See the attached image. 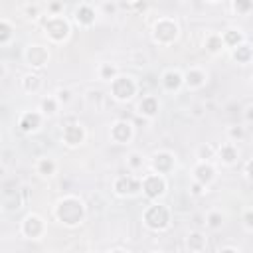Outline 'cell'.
<instances>
[{"instance_id":"484cf974","label":"cell","mask_w":253,"mask_h":253,"mask_svg":"<svg viewBox=\"0 0 253 253\" xmlns=\"http://www.w3.org/2000/svg\"><path fill=\"white\" fill-rule=\"evenodd\" d=\"M12 36H14V26H12L6 18H2V20H0V43L6 45V43L12 40Z\"/></svg>"},{"instance_id":"83f0119b","label":"cell","mask_w":253,"mask_h":253,"mask_svg":"<svg viewBox=\"0 0 253 253\" xmlns=\"http://www.w3.org/2000/svg\"><path fill=\"white\" fill-rule=\"evenodd\" d=\"M213 156H215V148L211 144H204L198 148V160L200 162H210Z\"/></svg>"},{"instance_id":"7c38bea8","label":"cell","mask_w":253,"mask_h":253,"mask_svg":"<svg viewBox=\"0 0 253 253\" xmlns=\"http://www.w3.org/2000/svg\"><path fill=\"white\" fill-rule=\"evenodd\" d=\"M63 140H65V144H69V146L81 144V142L85 140V130H83V126L77 125V123L67 125V126L63 128Z\"/></svg>"},{"instance_id":"6da1fadb","label":"cell","mask_w":253,"mask_h":253,"mask_svg":"<svg viewBox=\"0 0 253 253\" xmlns=\"http://www.w3.org/2000/svg\"><path fill=\"white\" fill-rule=\"evenodd\" d=\"M83 213H85V210H83L81 200H77L73 196L59 200L57 206H55V217L61 223H65V225H77V223H81Z\"/></svg>"},{"instance_id":"4316f807","label":"cell","mask_w":253,"mask_h":253,"mask_svg":"<svg viewBox=\"0 0 253 253\" xmlns=\"http://www.w3.org/2000/svg\"><path fill=\"white\" fill-rule=\"evenodd\" d=\"M40 85H42V81H40L38 75H26V77L22 79V87H24V91H28V93H36V91L40 89Z\"/></svg>"},{"instance_id":"603a6c76","label":"cell","mask_w":253,"mask_h":253,"mask_svg":"<svg viewBox=\"0 0 253 253\" xmlns=\"http://www.w3.org/2000/svg\"><path fill=\"white\" fill-rule=\"evenodd\" d=\"M188 247H190V251H194V253L204 251V249H206V237H204V233L192 231V233L188 235Z\"/></svg>"},{"instance_id":"60d3db41","label":"cell","mask_w":253,"mask_h":253,"mask_svg":"<svg viewBox=\"0 0 253 253\" xmlns=\"http://www.w3.org/2000/svg\"><path fill=\"white\" fill-rule=\"evenodd\" d=\"M219 253H237V251H235V249H231V247H225V249H221Z\"/></svg>"},{"instance_id":"e0dca14e","label":"cell","mask_w":253,"mask_h":253,"mask_svg":"<svg viewBox=\"0 0 253 253\" xmlns=\"http://www.w3.org/2000/svg\"><path fill=\"white\" fill-rule=\"evenodd\" d=\"M184 83H186L190 89H198V87H202V85L206 83V73H204L202 69H198V67H192V69L186 71Z\"/></svg>"},{"instance_id":"d6986e66","label":"cell","mask_w":253,"mask_h":253,"mask_svg":"<svg viewBox=\"0 0 253 253\" xmlns=\"http://www.w3.org/2000/svg\"><path fill=\"white\" fill-rule=\"evenodd\" d=\"M217 154H219V158H221L225 164H233V162L239 158V150H237V146H235L233 142L221 144L219 150H217Z\"/></svg>"},{"instance_id":"1f68e13d","label":"cell","mask_w":253,"mask_h":253,"mask_svg":"<svg viewBox=\"0 0 253 253\" xmlns=\"http://www.w3.org/2000/svg\"><path fill=\"white\" fill-rule=\"evenodd\" d=\"M241 221H243V225H245V229H253V208H249V210H245V213H243V217H241Z\"/></svg>"},{"instance_id":"f35d334b","label":"cell","mask_w":253,"mask_h":253,"mask_svg":"<svg viewBox=\"0 0 253 253\" xmlns=\"http://www.w3.org/2000/svg\"><path fill=\"white\" fill-rule=\"evenodd\" d=\"M63 8V4H59V2H51V4H47V10L49 12H57V10H61Z\"/></svg>"},{"instance_id":"ffe728a7","label":"cell","mask_w":253,"mask_h":253,"mask_svg":"<svg viewBox=\"0 0 253 253\" xmlns=\"http://www.w3.org/2000/svg\"><path fill=\"white\" fill-rule=\"evenodd\" d=\"M221 40H223L225 47L235 49L237 45H241V43H243V34H241L239 30H235V28H229V30H225V32L221 34Z\"/></svg>"},{"instance_id":"5bb4252c","label":"cell","mask_w":253,"mask_h":253,"mask_svg":"<svg viewBox=\"0 0 253 253\" xmlns=\"http://www.w3.org/2000/svg\"><path fill=\"white\" fill-rule=\"evenodd\" d=\"M20 128L24 132H34L42 126V113H36V111H28L20 117Z\"/></svg>"},{"instance_id":"5b68a950","label":"cell","mask_w":253,"mask_h":253,"mask_svg":"<svg viewBox=\"0 0 253 253\" xmlns=\"http://www.w3.org/2000/svg\"><path fill=\"white\" fill-rule=\"evenodd\" d=\"M178 38V24L174 20L162 18L154 24V40L158 43H170Z\"/></svg>"},{"instance_id":"ac0fdd59","label":"cell","mask_w":253,"mask_h":253,"mask_svg":"<svg viewBox=\"0 0 253 253\" xmlns=\"http://www.w3.org/2000/svg\"><path fill=\"white\" fill-rule=\"evenodd\" d=\"M138 113L144 115V117H154L158 113V99L154 95H146L140 103H138Z\"/></svg>"},{"instance_id":"836d02e7","label":"cell","mask_w":253,"mask_h":253,"mask_svg":"<svg viewBox=\"0 0 253 253\" xmlns=\"http://www.w3.org/2000/svg\"><path fill=\"white\" fill-rule=\"evenodd\" d=\"M55 99H57L59 103H67V101L71 99V93H69L67 89H59V91H57V95H55Z\"/></svg>"},{"instance_id":"e575fe53","label":"cell","mask_w":253,"mask_h":253,"mask_svg":"<svg viewBox=\"0 0 253 253\" xmlns=\"http://www.w3.org/2000/svg\"><path fill=\"white\" fill-rule=\"evenodd\" d=\"M38 14H40V6H38V4L26 6V16H28V18H38Z\"/></svg>"},{"instance_id":"4dcf8cb0","label":"cell","mask_w":253,"mask_h":253,"mask_svg":"<svg viewBox=\"0 0 253 253\" xmlns=\"http://www.w3.org/2000/svg\"><path fill=\"white\" fill-rule=\"evenodd\" d=\"M126 164H128L132 170H138V168H142V156H140L138 152H132V154L126 158Z\"/></svg>"},{"instance_id":"ba28073f","label":"cell","mask_w":253,"mask_h":253,"mask_svg":"<svg viewBox=\"0 0 253 253\" xmlns=\"http://www.w3.org/2000/svg\"><path fill=\"white\" fill-rule=\"evenodd\" d=\"M43 231H45V223H43V219H42L40 215L30 213V215L24 217V221H22V233H24L26 237L38 239V237L43 235Z\"/></svg>"},{"instance_id":"f1b7e54d","label":"cell","mask_w":253,"mask_h":253,"mask_svg":"<svg viewBox=\"0 0 253 253\" xmlns=\"http://www.w3.org/2000/svg\"><path fill=\"white\" fill-rule=\"evenodd\" d=\"M115 75H117V69H115V65H111V63H103L101 67H99V77L101 79H105V81H113L115 79Z\"/></svg>"},{"instance_id":"cb8c5ba5","label":"cell","mask_w":253,"mask_h":253,"mask_svg":"<svg viewBox=\"0 0 253 253\" xmlns=\"http://www.w3.org/2000/svg\"><path fill=\"white\" fill-rule=\"evenodd\" d=\"M36 172L40 176H51V174H55V162L51 158H40L36 164Z\"/></svg>"},{"instance_id":"ab89813d","label":"cell","mask_w":253,"mask_h":253,"mask_svg":"<svg viewBox=\"0 0 253 253\" xmlns=\"http://www.w3.org/2000/svg\"><path fill=\"white\" fill-rule=\"evenodd\" d=\"M245 119H247V121H249V123H251V121H253V107H249V109H247V111H245Z\"/></svg>"},{"instance_id":"3957f363","label":"cell","mask_w":253,"mask_h":253,"mask_svg":"<svg viewBox=\"0 0 253 253\" xmlns=\"http://www.w3.org/2000/svg\"><path fill=\"white\" fill-rule=\"evenodd\" d=\"M111 91H113V97L119 99V101H128L134 93H136V83L132 77H126V75H117L111 83Z\"/></svg>"},{"instance_id":"8fae6325","label":"cell","mask_w":253,"mask_h":253,"mask_svg":"<svg viewBox=\"0 0 253 253\" xmlns=\"http://www.w3.org/2000/svg\"><path fill=\"white\" fill-rule=\"evenodd\" d=\"M215 178V170L210 162H198V166L194 168V182L202 184L204 188Z\"/></svg>"},{"instance_id":"7402d4cb","label":"cell","mask_w":253,"mask_h":253,"mask_svg":"<svg viewBox=\"0 0 253 253\" xmlns=\"http://www.w3.org/2000/svg\"><path fill=\"white\" fill-rule=\"evenodd\" d=\"M204 45H206V49L211 51V53H219V51H223V47H225V43H223V40H221V34H208Z\"/></svg>"},{"instance_id":"9a60e30c","label":"cell","mask_w":253,"mask_h":253,"mask_svg":"<svg viewBox=\"0 0 253 253\" xmlns=\"http://www.w3.org/2000/svg\"><path fill=\"white\" fill-rule=\"evenodd\" d=\"M174 166V156L170 152H158L152 156V168L158 174H168Z\"/></svg>"},{"instance_id":"9c48e42d","label":"cell","mask_w":253,"mask_h":253,"mask_svg":"<svg viewBox=\"0 0 253 253\" xmlns=\"http://www.w3.org/2000/svg\"><path fill=\"white\" fill-rule=\"evenodd\" d=\"M26 59H28V63H30L32 67H42V65L47 63L49 53H47V49H45L43 45L34 43V45H28V49H26Z\"/></svg>"},{"instance_id":"7a4b0ae2","label":"cell","mask_w":253,"mask_h":253,"mask_svg":"<svg viewBox=\"0 0 253 253\" xmlns=\"http://www.w3.org/2000/svg\"><path fill=\"white\" fill-rule=\"evenodd\" d=\"M144 223L150 229H166L170 225V211L166 206L154 204L144 211Z\"/></svg>"},{"instance_id":"4fadbf2b","label":"cell","mask_w":253,"mask_h":253,"mask_svg":"<svg viewBox=\"0 0 253 253\" xmlns=\"http://www.w3.org/2000/svg\"><path fill=\"white\" fill-rule=\"evenodd\" d=\"M160 83H162V87L166 91H178L182 87V83H184V75L180 71H176V69H166L162 73Z\"/></svg>"},{"instance_id":"52a82bcc","label":"cell","mask_w":253,"mask_h":253,"mask_svg":"<svg viewBox=\"0 0 253 253\" xmlns=\"http://www.w3.org/2000/svg\"><path fill=\"white\" fill-rule=\"evenodd\" d=\"M142 190V180L132 178V176H119L115 180V192L119 196H134Z\"/></svg>"},{"instance_id":"2e32d148","label":"cell","mask_w":253,"mask_h":253,"mask_svg":"<svg viewBox=\"0 0 253 253\" xmlns=\"http://www.w3.org/2000/svg\"><path fill=\"white\" fill-rule=\"evenodd\" d=\"M95 16L97 12L91 4H79V8L75 10V22L79 26H91L95 22Z\"/></svg>"},{"instance_id":"277c9868","label":"cell","mask_w":253,"mask_h":253,"mask_svg":"<svg viewBox=\"0 0 253 253\" xmlns=\"http://www.w3.org/2000/svg\"><path fill=\"white\" fill-rule=\"evenodd\" d=\"M43 26H45L47 36H49L53 42H63V40L69 36V24H67L61 16H57V14L47 16V20L43 22Z\"/></svg>"},{"instance_id":"f546056e","label":"cell","mask_w":253,"mask_h":253,"mask_svg":"<svg viewBox=\"0 0 253 253\" xmlns=\"http://www.w3.org/2000/svg\"><path fill=\"white\" fill-rule=\"evenodd\" d=\"M206 223H208V227L217 229V227H221V223H223V215H221L219 211H210L208 217H206Z\"/></svg>"},{"instance_id":"8d00e7d4","label":"cell","mask_w":253,"mask_h":253,"mask_svg":"<svg viewBox=\"0 0 253 253\" xmlns=\"http://www.w3.org/2000/svg\"><path fill=\"white\" fill-rule=\"evenodd\" d=\"M192 194H194V196L204 194V186H202V184H198V182H194V184H192Z\"/></svg>"},{"instance_id":"44dd1931","label":"cell","mask_w":253,"mask_h":253,"mask_svg":"<svg viewBox=\"0 0 253 253\" xmlns=\"http://www.w3.org/2000/svg\"><path fill=\"white\" fill-rule=\"evenodd\" d=\"M231 55H233V59H235L237 63L245 65V63H249V61L253 59V47L247 45V43H241V45H237V47L233 49Z\"/></svg>"},{"instance_id":"d590c367","label":"cell","mask_w":253,"mask_h":253,"mask_svg":"<svg viewBox=\"0 0 253 253\" xmlns=\"http://www.w3.org/2000/svg\"><path fill=\"white\" fill-rule=\"evenodd\" d=\"M227 134H229V138H241L243 136V128L241 126H231L227 130Z\"/></svg>"},{"instance_id":"8992f818","label":"cell","mask_w":253,"mask_h":253,"mask_svg":"<svg viewBox=\"0 0 253 253\" xmlns=\"http://www.w3.org/2000/svg\"><path fill=\"white\" fill-rule=\"evenodd\" d=\"M142 192L154 200V198H160L164 192H166V180L162 178V174H146L142 178Z\"/></svg>"},{"instance_id":"30bf717a","label":"cell","mask_w":253,"mask_h":253,"mask_svg":"<svg viewBox=\"0 0 253 253\" xmlns=\"http://www.w3.org/2000/svg\"><path fill=\"white\" fill-rule=\"evenodd\" d=\"M132 136V125L128 121H117L113 126H111V138L119 144H125L128 142Z\"/></svg>"},{"instance_id":"b9f144b4","label":"cell","mask_w":253,"mask_h":253,"mask_svg":"<svg viewBox=\"0 0 253 253\" xmlns=\"http://www.w3.org/2000/svg\"><path fill=\"white\" fill-rule=\"evenodd\" d=\"M109 253H125V251H121V249H115V251H109Z\"/></svg>"},{"instance_id":"d4e9b609","label":"cell","mask_w":253,"mask_h":253,"mask_svg":"<svg viewBox=\"0 0 253 253\" xmlns=\"http://www.w3.org/2000/svg\"><path fill=\"white\" fill-rule=\"evenodd\" d=\"M57 107H59V101H57L55 97H45V99H42V103H40L42 115H47V117L55 115V113H57Z\"/></svg>"},{"instance_id":"d6a6232c","label":"cell","mask_w":253,"mask_h":253,"mask_svg":"<svg viewBox=\"0 0 253 253\" xmlns=\"http://www.w3.org/2000/svg\"><path fill=\"white\" fill-rule=\"evenodd\" d=\"M233 8L237 12H241V14H245V12L253 10V2H241V0H237V2H233Z\"/></svg>"},{"instance_id":"74e56055","label":"cell","mask_w":253,"mask_h":253,"mask_svg":"<svg viewBox=\"0 0 253 253\" xmlns=\"http://www.w3.org/2000/svg\"><path fill=\"white\" fill-rule=\"evenodd\" d=\"M245 174H247V178L253 182V160L247 162V166H245Z\"/></svg>"}]
</instances>
